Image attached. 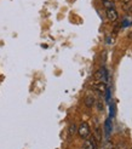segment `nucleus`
Wrapping results in <instances>:
<instances>
[{"label":"nucleus","mask_w":132,"mask_h":149,"mask_svg":"<svg viewBox=\"0 0 132 149\" xmlns=\"http://www.w3.org/2000/svg\"><path fill=\"white\" fill-rule=\"evenodd\" d=\"M119 1L121 4H124V5H126V4H130L131 3V0H119Z\"/></svg>","instance_id":"8"},{"label":"nucleus","mask_w":132,"mask_h":149,"mask_svg":"<svg viewBox=\"0 0 132 149\" xmlns=\"http://www.w3.org/2000/svg\"><path fill=\"white\" fill-rule=\"evenodd\" d=\"M103 6L106 9H115V3L113 0H107V1H103Z\"/></svg>","instance_id":"7"},{"label":"nucleus","mask_w":132,"mask_h":149,"mask_svg":"<svg viewBox=\"0 0 132 149\" xmlns=\"http://www.w3.org/2000/svg\"><path fill=\"white\" fill-rule=\"evenodd\" d=\"M84 102H85V106L87 108H92L94 106V103H96V100H94L93 96H86Z\"/></svg>","instance_id":"4"},{"label":"nucleus","mask_w":132,"mask_h":149,"mask_svg":"<svg viewBox=\"0 0 132 149\" xmlns=\"http://www.w3.org/2000/svg\"><path fill=\"white\" fill-rule=\"evenodd\" d=\"M84 149H97V144H96V139L93 137L92 138H86L84 142Z\"/></svg>","instance_id":"3"},{"label":"nucleus","mask_w":132,"mask_h":149,"mask_svg":"<svg viewBox=\"0 0 132 149\" xmlns=\"http://www.w3.org/2000/svg\"><path fill=\"white\" fill-rule=\"evenodd\" d=\"M106 16L110 22H115L119 18V13L115 9H106Z\"/></svg>","instance_id":"2"},{"label":"nucleus","mask_w":132,"mask_h":149,"mask_svg":"<svg viewBox=\"0 0 132 149\" xmlns=\"http://www.w3.org/2000/svg\"><path fill=\"white\" fill-rule=\"evenodd\" d=\"M93 86H94V90L98 91L99 93H103L106 91V83H102L101 81V83H98V84H94Z\"/></svg>","instance_id":"5"},{"label":"nucleus","mask_w":132,"mask_h":149,"mask_svg":"<svg viewBox=\"0 0 132 149\" xmlns=\"http://www.w3.org/2000/svg\"><path fill=\"white\" fill-rule=\"evenodd\" d=\"M101 1H102V3H103V1H107V0H101Z\"/></svg>","instance_id":"10"},{"label":"nucleus","mask_w":132,"mask_h":149,"mask_svg":"<svg viewBox=\"0 0 132 149\" xmlns=\"http://www.w3.org/2000/svg\"><path fill=\"white\" fill-rule=\"evenodd\" d=\"M98 110H103V104L101 102H98Z\"/></svg>","instance_id":"9"},{"label":"nucleus","mask_w":132,"mask_h":149,"mask_svg":"<svg viewBox=\"0 0 132 149\" xmlns=\"http://www.w3.org/2000/svg\"><path fill=\"white\" fill-rule=\"evenodd\" d=\"M78 135L80 138H83V139H86V138H89L90 135H91V129H90V125L87 124V123H81L79 126H78Z\"/></svg>","instance_id":"1"},{"label":"nucleus","mask_w":132,"mask_h":149,"mask_svg":"<svg viewBox=\"0 0 132 149\" xmlns=\"http://www.w3.org/2000/svg\"><path fill=\"white\" fill-rule=\"evenodd\" d=\"M76 131H78V126H76L75 124H70V125H69V129H68L69 136H70V137H72V136H74L75 133H76Z\"/></svg>","instance_id":"6"}]
</instances>
